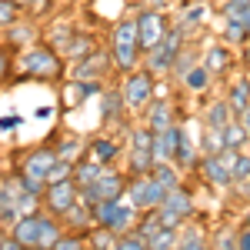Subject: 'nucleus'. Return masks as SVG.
Returning a JSON list of instances; mask_svg holds the SVG:
<instances>
[{"label":"nucleus","mask_w":250,"mask_h":250,"mask_svg":"<svg viewBox=\"0 0 250 250\" xmlns=\"http://www.w3.org/2000/svg\"><path fill=\"white\" fill-rule=\"evenodd\" d=\"M200 150L204 154H224L227 150V140H224V130L220 127H207V124H200Z\"/></svg>","instance_id":"nucleus-33"},{"label":"nucleus","mask_w":250,"mask_h":250,"mask_svg":"<svg viewBox=\"0 0 250 250\" xmlns=\"http://www.w3.org/2000/svg\"><path fill=\"white\" fill-rule=\"evenodd\" d=\"M17 70L27 80L63 83V80H67V57L40 40V43H30V47H23L17 54Z\"/></svg>","instance_id":"nucleus-2"},{"label":"nucleus","mask_w":250,"mask_h":250,"mask_svg":"<svg viewBox=\"0 0 250 250\" xmlns=\"http://www.w3.org/2000/svg\"><path fill=\"white\" fill-rule=\"evenodd\" d=\"M107 50L114 57V74H130L140 67L144 60V50H140V30H137V14L127 10L114 20L110 34H107Z\"/></svg>","instance_id":"nucleus-1"},{"label":"nucleus","mask_w":250,"mask_h":250,"mask_svg":"<svg viewBox=\"0 0 250 250\" xmlns=\"http://www.w3.org/2000/svg\"><path fill=\"white\" fill-rule=\"evenodd\" d=\"M230 120H237V114H233L230 100L227 97H217V100H207V107H204V120L200 124H207V127H227Z\"/></svg>","instance_id":"nucleus-26"},{"label":"nucleus","mask_w":250,"mask_h":250,"mask_svg":"<svg viewBox=\"0 0 250 250\" xmlns=\"http://www.w3.org/2000/svg\"><path fill=\"white\" fill-rule=\"evenodd\" d=\"M14 3H17L20 10H34V3H37V0H14Z\"/></svg>","instance_id":"nucleus-51"},{"label":"nucleus","mask_w":250,"mask_h":250,"mask_svg":"<svg viewBox=\"0 0 250 250\" xmlns=\"http://www.w3.org/2000/svg\"><path fill=\"white\" fill-rule=\"evenodd\" d=\"M97 104H100V124H127V100L120 94V87H107L104 94L97 97Z\"/></svg>","instance_id":"nucleus-20"},{"label":"nucleus","mask_w":250,"mask_h":250,"mask_svg":"<svg viewBox=\"0 0 250 250\" xmlns=\"http://www.w3.org/2000/svg\"><path fill=\"white\" fill-rule=\"evenodd\" d=\"M0 227H3V224H0Z\"/></svg>","instance_id":"nucleus-55"},{"label":"nucleus","mask_w":250,"mask_h":250,"mask_svg":"<svg viewBox=\"0 0 250 250\" xmlns=\"http://www.w3.org/2000/svg\"><path fill=\"white\" fill-rule=\"evenodd\" d=\"M224 140H227V147H233V150H247L250 130L240 124V120H230V124L224 127Z\"/></svg>","instance_id":"nucleus-37"},{"label":"nucleus","mask_w":250,"mask_h":250,"mask_svg":"<svg viewBox=\"0 0 250 250\" xmlns=\"http://www.w3.org/2000/svg\"><path fill=\"white\" fill-rule=\"evenodd\" d=\"M237 23H244V30L250 34V3L244 7V10H240V20H237Z\"/></svg>","instance_id":"nucleus-48"},{"label":"nucleus","mask_w":250,"mask_h":250,"mask_svg":"<svg viewBox=\"0 0 250 250\" xmlns=\"http://www.w3.org/2000/svg\"><path fill=\"white\" fill-rule=\"evenodd\" d=\"M100 173H104V164H100V160H94V157H80L77 164H74V184L83 190V187L94 184Z\"/></svg>","instance_id":"nucleus-30"},{"label":"nucleus","mask_w":250,"mask_h":250,"mask_svg":"<svg viewBox=\"0 0 250 250\" xmlns=\"http://www.w3.org/2000/svg\"><path fill=\"white\" fill-rule=\"evenodd\" d=\"M124 144L110 134H97V137H87V157H94L100 160L104 167H117L120 160H124Z\"/></svg>","instance_id":"nucleus-17"},{"label":"nucleus","mask_w":250,"mask_h":250,"mask_svg":"<svg viewBox=\"0 0 250 250\" xmlns=\"http://www.w3.org/2000/svg\"><path fill=\"white\" fill-rule=\"evenodd\" d=\"M110 67H114L110 50L100 47V50L90 54V57L74 60V63L67 67V77H70V80H107V70H110Z\"/></svg>","instance_id":"nucleus-12"},{"label":"nucleus","mask_w":250,"mask_h":250,"mask_svg":"<svg viewBox=\"0 0 250 250\" xmlns=\"http://www.w3.org/2000/svg\"><path fill=\"white\" fill-rule=\"evenodd\" d=\"M164 197H167V190L157 184L150 173H147V177H130V184H127V200H130L140 213L157 210V207L164 204Z\"/></svg>","instance_id":"nucleus-11"},{"label":"nucleus","mask_w":250,"mask_h":250,"mask_svg":"<svg viewBox=\"0 0 250 250\" xmlns=\"http://www.w3.org/2000/svg\"><path fill=\"white\" fill-rule=\"evenodd\" d=\"M94 50H100L97 37H94V34H83V30H77V34H74V40H70V47L63 50V57H67V63H74V60L90 57Z\"/></svg>","instance_id":"nucleus-28"},{"label":"nucleus","mask_w":250,"mask_h":250,"mask_svg":"<svg viewBox=\"0 0 250 250\" xmlns=\"http://www.w3.org/2000/svg\"><path fill=\"white\" fill-rule=\"evenodd\" d=\"M157 210H160V220H164V227H184L187 220H193V213H197L193 190L187 187V184L173 187V190L164 197V204H160Z\"/></svg>","instance_id":"nucleus-9"},{"label":"nucleus","mask_w":250,"mask_h":250,"mask_svg":"<svg viewBox=\"0 0 250 250\" xmlns=\"http://www.w3.org/2000/svg\"><path fill=\"white\" fill-rule=\"evenodd\" d=\"M127 184H130V173L120 170V167H104V173L97 177L90 187H83L80 190V204H87V207H97L100 200H114V197H124L127 193Z\"/></svg>","instance_id":"nucleus-7"},{"label":"nucleus","mask_w":250,"mask_h":250,"mask_svg":"<svg viewBox=\"0 0 250 250\" xmlns=\"http://www.w3.org/2000/svg\"><path fill=\"white\" fill-rule=\"evenodd\" d=\"M10 233L27 250H54V244L67 233V227L60 224V217H54V213H47V210H37V213L20 217L17 224L10 227Z\"/></svg>","instance_id":"nucleus-3"},{"label":"nucleus","mask_w":250,"mask_h":250,"mask_svg":"<svg viewBox=\"0 0 250 250\" xmlns=\"http://www.w3.org/2000/svg\"><path fill=\"white\" fill-rule=\"evenodd\" d=\"M117 87H120L124 100H127L130 117L144 114V110L150 107V100L157 97V77L150 74V70H144V67H137V70H130V74H124Z\"/></svg>","instance_id":"nucleus-6"},{"label":"nucleus","mask_w":250,"mask_h":250,"mask_svg":"<svg viewBox=\"0 0 250 250\" xmlns=\"http://www.w3.org/2000/svg\"><path fill=\"white\" fill-rule=\"evenodd\" d=\"M134 14H137V30H140V50L147 54L150 47H157L167 37V30L173 27V17L170 10H157V7H147V3L134 7Z\"/></svg>","instance_id":"nucleus-8"},{"label":"nucleus","mask_w":250,"mask_h":250,"mask_svg":"<svg viewBox=\"0 0 250 250\" xmlns=\"http://www.w3.org/2000/svg\"><path fill=\"white\" fill-rule=\"evenodd\" d=\"M147 7H157V10H173V3H180V0H144Z\"/></svg>","instance_id":"nucleus-47"},{"label":"nucleus","mask_w":250,"mask_h":250,"mask_svg":"<svg viewBox=\"0 0 250 250\" xmlns=\"http://www.w3.org/2000/svg\"><path fill=\"white\" fill-rule=\"evenodd\" d=\"M114 250H150V247H147V240H140V237L130 230V233H124V237H117Z\"/></svg>","instance_id":"nucleus-45"},{"label":"nucleus","mask_w":250,"mask_h":250,"mask_svg":"<svg viewBox=\"0 0 250 250\" xmlns=\"http://www.w3.org/2000/svg\"><path fill=\"white\" fill-rule=\"evenodd\" d=\"M77 197H80V187L74 184V177L60 180V184H47V190H43V210L54 213V217H63L77 204Z\"/></svg>","instance_id":"nucleus-15"},{"label":"nucleus","mask_w":250,"mask_h":250,"mask_svg":"<svg viewBox=\"0 0 250 250\" xmlns=\"http://www.w3.org/2000/svg\"><path fill=\"white\" fill-rule=\"evenodd\" d=\"M227 100H230V107H233V114H237V117L250 107V74H247V70L237 74V77L230 80V87H227Z\"/></svg>","instance_id":"nucleus-27"},{"label":"nucleus","mask_w":250,"mask_h":250,"mask_svg":"<svg viewBox=\"0 0 250 250\" xmlns=\"http://www.w3.org/2000/svg\"><path fill=\"white\" fill-rule=\"evenodd\" d=\"M57 160H60V157H57V147H54V144H40V147H34V150H27V154H23L17 173L43 177V180H47V173H50V167H54Z\"/></svg>","instance_id":"nucleus-16"},{"label":"nucleus","mask_w":250,"mask_h":250,"mask_svg":"<svg viewBox=\"0 0 250 250\" xmlns=\"http://www.w3.org/2000/svg\"><path fill=\"white\" fill-rule=\"evenodd\" d=\"M137 217H140V210L127 200V193H124V197H114V200H100V204L94 207L97 227H107V230H114L117 237H124V233L134 230Z\"/></svg>","instance_id":"nucleus-5"},{"label":"nucleus","mask_w":250,"mask_h":250,"mask_svg":"<svg viewBox=\"0 0 250 250\" xmlns=\"http://www.w3.org/2000/svg\"><path fill=\"white\" fill-rule=\"evenodd\" d=\"M180 3H190V0H180Z\"/></svg>","instance_id":"nucleus-54"},{"label":"nucleus","mask_w":250,"mask_h":250,"mask_svg":"<svg viewBox=\"0 0 250 250\" xmlns=\"http://www.w3.org/2000/svg\"><path fill=\"white\" fill-rule=\"evenodd\" d=\"M54 250H90V247H87V233L67 230V233L57 240V244H54Z\"/></svg>","instance_id":"nucleus-41"},{"label":"nucleus","mask_w":250,"mask_h":250,"mask_svg":"<svg viewBox=\"0 0 250 250\" xmlns=\"http://www.w3.org/2000/svg\"><path fill=\"white\" fill-rule=\"evenodd\" d=\"M210 250H240V227L220 224L210 230Z\"/></svg>","instance_id":"nucleus-31"},{"label":"nucleus","mask_w":250,"mask_h":250,"mask_svg":"<svg viewBox=\"0 0 250 250\" xmlns=\"http://www.w3.org/2000/svg\"><path fill=\"white\" fill-rule=\"evenodd\" d=\"M60 94H63V100H60V110H74L77 104H83V94H80V83L77 80H63L60 83Z\"/></svg>","instance_id":"nucleus-40"},{"label":"nucleus","mask_w":250,"mask_h":250,"mask_svg":"<svg viewBox=\"0 0 250 250\" xmlns=\"http://www.w3.org/2000/svg\"><path fill=\"white\" fill-rule=\"evenodd\" d=\"M233 47L227 40H210V43H204V50H200V63L210 70L213 80H224L227 74L233 70Z\"/></svg>","instance_id":"nucleus-13"},{"label":"nucleus","mask_w":250,"mask_h":250,"mask_svg":"<svg viewBox=\"0 0 250 250\" xmlns=\"http://www.w3.org/2000/svg\"><path fill=\"white\" fill-rule=\"evenodd\" d=\"M233 193H237V197H240V200H244V204L250 207V180H240V184H233Z\"/></svg>","instance_id":"nucleus-46"},{"label":"nucleus","mask_w":250,"mask_h":250,"mask_svg":"<svg viewBox=\"0 0 250 250\" xmlns=\"http://www.w3.org/2000/svg\"><path fill=\"white\" fill-rule=\"evenodd\" d=\"M140 120L154 130V134H160V130H167V127H173L177 124V110H173V97H154L150 100V107L140 114Z\"/></svg>","instance_id":"nucleus-18"},{"label":"nucleus","mask_w":250,"mask_h":250,"mask_svg":"<svg viewBox=\"0 0 250 250\" xmlns=\"http://www.w3.org/2000/svg\"><path fill=\"white\" fill-rule=\"evenodd\" d=\"M237 120H240V124H244V127H247V130H250V107H247V110H244V114H240V117H237Z\"/></svg>","instance_id":"nucleus-52"},{"label":"nucleus","mask_w":250,"mask_h":250,"mask_svg":"<svg viewBox=\"0 0 250 250\" xmlns=\"http://www.w3.org/2000/svg\"><path fill=\"white\" fill-rule=\"evenodd\" d=\"M150 177H154V180H157V184H160L167 193H170L173 187H180V184H184V170H180L177 164H157L154 170H150Z\"/></svg>","instance_id":"nucleus-34"},{"label":"nucleus","mask_w":250,"mask_h":250,"mask_svg":"<svg viewBox=\"0 0 250 250\" xmlns=\"http://www.w3.org/2000/svg\"><path fill=\"white\" fill-rule=\"evenodd\" d=\"M177 250H210V233L200 220H187L177 230Z\"/></svg>","instance_id":"nucleus-21"},{"label":"nucleus","mask_w":250,"mask_h":250,"mask_svg":"<svg viewBox=\"0 0 250 250\" xmlns=\"http://www.w3.org/2000/svg\"><path fill=\"white\" fill-rule=\"evenodd\" d=\"M233 184H240V180H250V150H240L237 160H233Z\"/></svg>","instance_id":"nucleus-43"},{"label":"nucleus","mask_w":250,"mask_h":250,"mask_svg":"<svg viewBox=\"0 0 250 250\" xmlns=\"http://www.w3.org/2000/svg\"><path fill=\"white\" fill-rule=\"evenodd\" d=\"M177 230H180V227H160V230L147 240V247L150 250H177Z\"/></svg>","instance_id":"nucleus-39"},{"label":"nucleus","mask_w":250,"mask_h":250,"mask_svg":"<svg viewBox=\"0 0 250 250\" xmlns=\"http://www.w3.org/2000/svg\"><path fill=\"white\" fill-rule=\"evenodd\" d=\"M190 40H193V37L187 34V30H184V27H180V23H177V20H173V27L167 30V37L160 40L157 47H150V50L144 54L140 67H144V70H150V74H154L157 80H160V77H164V80H170L173 60H177V54H180V50H184V47H187Z\"/></svg>","instance_id":"nucleus-4"},{"label":"nucleus","mask_w":250,"mask_h":250,"mask_svg":"<svg viewBox=\"0 0 250 250\" xmlns=\"http://www.w3.org/2000/svg\"><path fill=\"white\" fill-rule=\"evenodd\" d=\"M177 144H180V124H173V127H167V130L154 134V157H157V164H173V157H177Z\"/></svg>","instance_id":"nucleus-24"},{"label":"nucleus","mask_w":250,"mask_h":250,"mask_svg":"<svg viewBox=\"0 0 250 250\" xmlns=\"http://www.w3.org/2000/svg\"><path fill=\"white\" fill-rule=\"evenodd\" d=\"M220 40H227L230 47L240 50V47L250 40V34L244 30V23H237V20H220Z\"/></svg>","instance_id":"nucleus-36"},{"label":"nucleus","mask_w":250,"mask_h":250,"mask_svg":"<svg viewBox=\"0 0 250 250\" xmlns=\"http://www.w3.org/2000/svg\"><path fill=\"white\" fill-rule=\"evenodd\" d=\"M210 83H213V77H210V70L204 67V63H197L187 77H180V90H187V94H207L210 90Z\"/></svg>","instance_id":"nucleus-29"},{"label":"nucleus","mask_w":250,"mask_h":250,"mask_svg":"<svg viewBox=\"0 0 250 250\" xmlns=\"http://www.w3.org/2000/svg\"><path fill=\"white\" fill-rule=\"evenodd\" d=\"M74 177V164H67V160H57L50 173H47V184H60V180H70Z\"/></svg>","instance_id":"nucleus-44"},{"label":"nucleus","mask_w":250,"mask_h":250,"mask_svg":"<svg viewBox=\"0 0 250 250\" xmlns=\"http://www.w3.org/2000/svg\"><path fill=\"white\" fill-rule=\"evenodd\" d=\"M117 244V233L107 230V227H94V230H87V247L90 250H114Z\"/></svg>","instance_id":"nucleus-38"},{"label":"nucleus","mask_w":250,"mask_h":250,"mask_svg":"<svg viewBox=\"0 0 250 250\" xmlns=\"http://www.w3.org/2000/svg\"><path fill=\"white\" fill-rule=\"evenodd\" d=\"M74 34H77V27L67 23V20H47V23H43V43L54 47L57 54H63V50L70 47Z\"/></svg>","instance_id":"nucleus-23"},{"label":"nucleus","mask_w":250,"mask_h":250,"mask_svg":"<svg viewBox=\"0 0 250 250\" xmlns=\"http://www.w3.org/2000/svg\"><path fill=\"white\" fill-rule=\"evenodd\" d=\"M240 250H250V227H240Z\"/></svg>","instance_id":"nucleus-49"},{"label":"nucleus","mask_w":250,"mask_h":250,"mask_svg":"<svg viewBox=\"0 0 250 250\" xmlns=\"http://www.w3.org/2000/svg\"><path fill=\"white\" fill-rule=\"evenodd\" d=\"M187 124H190V120H187ZM187 124H180V144H177L173 164H177L184 173H193L197 164H200V157H204V150H200V140L190 137V127H187Z\"/></svg>","instance_id":"nucleus-19"},{"label":"nucleus","mask_w":250,"mask_h":250,"mask_svg":"<svg viewBox=\"0 0 250 250\" xmlns=\"http://www.w3.org/2000/svg\"><path fill=\"white\" fill-rule=\"evenodd\" d=\"M240 227H250V207L244 213H240Z\"/></svg>","instance_id":"nucleus-53"},{"label":"nucleus","mask_w":250,"mask_h":250,"mask_svg":"<svg viewBox=\"0 0 250 250\" xmlns=\"http://www.w3.org/2000/svg\"><path fill=\"white\" fill-rule=\"evenodd\" d=\"M240 54H244V70L250 74V40L244 43V47H240Z\"/></svg>","instance_id":"nucleus-50"},{"label":"nucleus","mask_w":250,"mask_h":250,"mask_svg":"<svg viewBox=\"0 0 250 250\" xmlns=\"http://www.w3.org/2000/svg\"><path fill=\"white\" fill-rule=\"evenodd\" d=\"M193 173H197L210 190H217V193L233 190V170H230V164H227L220 154H204Z\"/></svg>","instance_id":"nucleus-10"},{"label":"nucleus","mask_w":250,"mask_h":250,"mask_svg":"<svg viewBox=\"0 0 250 250\" xmlns=\"http://www.w3.org/2000/svg\"><path fill=\"white\" fill-rule=\"evenodd\" d=\"M20 14H23V10H20L14 0H0V30H7L10 23H17Z\"/></svg>","instance_id":"nucleus-42"},{"label":"nucleus","mask_w":250,"mask_h":250,"mask_svg":"<svg viewBox=\"0 0 250 250\" xmlns=\"http://www.w3.org/2000/svg\"><path fill=\"white\" fill-rule=\"evenodd\" d=\"M60 224L67 227V230H74V233H87V230H94L97 227V220H94V207H87V204H74L70 210L60 217Z\"/></svg>","instance_id":"nucleus-25"},{"label":"nucleus","mask_w":250,"mask_h":250,"mask_svg":"<svg viewBox=\"0 0 250 250\" xmlns=\"http://www.w3.org/2000/svg\"><path fill=\"white\" fill-rule=\"evenodd\" d=\"M54 147H57V157L67 160V164H77L80 157H87V140L74 130H60L54 134Z\"/></svg>","instance_id":"nucleus-22"},{"label":"nucleus","mask_w":250,"mask_h":250,"mask_svg":"<svg viewBox=\"0 0 250 250\" xmlns=\"http://www.w3.org/2000/svg\"><path fill=\"white\" fill-rule=\"evenodd\" d=\"M197 63H200V50L193 47V40H190V43H187V47H184V50L177 54V60H173L170 80H177V83H180V77H187V74H190Z\"/></svg>","instance_id":"nucleus-32"},{"label":"nucleus","mask_w":250,"mask_h":250,"mask_svg":"<svg viewBox=\"0 0 250 250\" xmlns=\"http://www.w3.org/2000/svg\"><path fill=\"white\" fill-rule=\"evenodd\" d=\"M160 227H164V220H160V210H144L140 217H137L134 233L140 237V240H150V237H154Z\"/></svg>","instance_id":"nucleus-35"},{"label":"nucleus","mask_w":250,"mask_h":250,"mask_svg":"<svg viewBox=\"0 0 250 250\" xmlns=\"http://www.w3.org/2000/svg\"><path fill=\"white\" fill-rule=\"evenodd\" d=\"M3 37H0V43H7L10 50H23V47H30V43H40L43 40V27L37 23V17H20L17 23H10L7 30H0Z\"/></svg>","instance_id":"nucleus-14"}]
</instances>
